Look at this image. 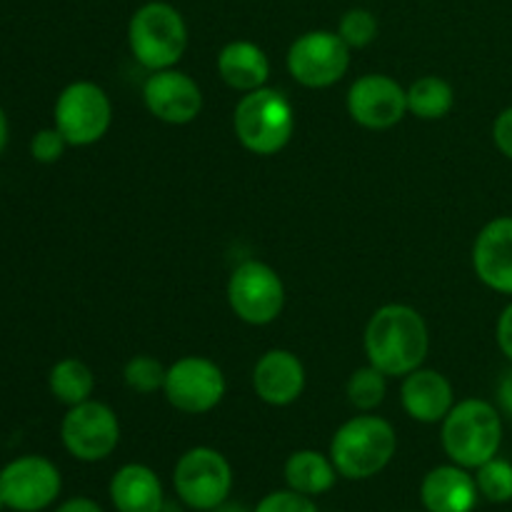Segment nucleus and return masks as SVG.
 I'll list each match as a JSON object with an SVG mask.
<instances>
[{
    "label": "nucleus",
    "instance_id": "nucleus-1",
    "mask_svg": "<svg viewBox=\"0 0 512 512\" xmlns=\"http://www.w3.org/2000/svg\"><path fill=\"white\" fill-rule=\"evenodd\" d=\"M365 355L368 363L388 378H405L423 368L430 350L428 323L415 308L390 303L375 310L365 325Z\"/></svg>",
    "mask_w": 512,
    "mask_h": 512
},
{
    "label": "nucleus",
    "instance_id": "nucleus-2",
    "mask_svg": "<svg viewBox=\"0 0 512 512\" xmlns=\"http://www.w3.org/2000/svg\"><path fill=\"white\" fill-rule=\"evenodd\" d=\"M398 450L395 428L380 415H355L340 425L330 443V460L338 475L348 480H368L388 468Z\"/></svg>",
    "mask_w": 512,
    "mask_h": 512
},
{
    "label": "nucleus",
    "instance_id": "nucleus-3",
    "mask_svg": "<svg viewBox=\"0 0 512 512\" xmlns=\"http://www.w3.org/2000/svg\"><path fill=\"white\" fill-rule=\"evenodd\" d=\"M443 448L460 468H475L493 460L503 443V420L488 400L468 398L453 405L443 420Z\"/></svg>",
    "mask_w": 512,
    "mask_h": 512
},
{
    "label": "nucleus",
    "instance_id": "nucleus-4",
    "mask_svg": "<svg viewBox=\"0 0 512 512\" xmlns=\"http://www.w3.org/2000/svg\"><path fill=\"white\" fill-rule=\"evenodd\" d=\"M128 45L135 63L150 73L175 68L188 48V25L175 5L150 0L130 18Z\"/></svg>",
    "mask_w": 512,
    "mask_h": 512
},
{
    "label": "nucleus",
    "instance_id": "nucleus-5",
    "mask_svg": "<svg viewBox=\"0 0 512 512\" xmlns=\"http://www.w3.org/2000/svg\"><path fill=\"white\" fill-rule=\"evenodd\" d=\"M235 138L255 155H278L295 133V110L275 88L243 93L233 113Z\"/></svg>",
    "mask_w": 512,
    "mask_h": 512
},
{
    "label": "nucleus",
    "instance_id": "nucleus-6",
    "mask_svg": "<svg viewBox=\"0 0 512 512\" xmlns=\"http://www.w3.org/2000/svg\"><path fill=\"white\" fill-rule=\"evenodd\" d=\"M228 303L243 323L258 328L275 323L285 308L283 278L263 260H245L230 273Z\"/></svg>",
    "mask_w": 512,
    "mask_h": 512
},
{
    "label": "nucleus",
    "instance_id": "nucleus-7",
    "mask_svg": "<svg viewBox=\"0 0 512 512\" xmlns=\"http://www.w3.org/2000/svg\"><path fill=\"white\" fill-rule=\"evenodd\" d=\"M288 73L303 88H330L350 68V48L338 30H308L288 50Z\"/></svg>",
    "mask_w": 512,
    "mask_h": 512
},
{
    "label": "nucleus",
    "instance_id": "nucleus-8",
    "mask_svg": "<svg viewBox=\"0 0 512 512\" xmlns=\"http://www.w3.org/2000/svg\"><path fill=\"white\" fill-rule=\"evenodd\" d=\"M113 123V103L98 83L78 80L70 83L55 103V128L68 145H93L103 138Z\"/></svg>",
    "mask_w": 512,
    "mask_h": 512
},
{
    "label": "nucleus",
    "instance_id": "nucleus-9",
    "mask_svg": "<svg viewBox=\"0 0 512 512\" xmlns=\"http://www.w3.org/2000/svg\"><path fill=\"white\" fill-rule=\"evenodd\" d=\"M225 375L215 360L203 355H185L165 375L163 393L175 410L185 415H203L218 408L225 398Z\"/></svg>",
    "mask_w": 512,
    "mask_h": 512
},
{
    "label": "nucleus",
    "instance_id": "nucleus-10",
    "mask_svg": "<svg viewBox=\"0 0 512 512\" xmlns=\"http://www.w3.org/2000/svg\"><path fill=\"white\" fill-rule=\"evenodd\" d=\"M178 498L193 510H213L225 503L233 488V470L223 453L193 448L178 460L173 473Z\"/></svg>",
    "mask_w": 512,
    "mask_h": 512
},
{
    "label": "nucleus",
    "instance_id": "nucleus-11",
    "mask_svg": "<svg viewBox=\"0 0 512 512\" xmlns=\"http://www.w3.org/2000/svg\"><path fill=\"white\" fill-rule=\"evenodd\" d=\"M60 438L73 458L98 463L113 455L120 443V423L113 408L98 400L73 405L60 425Z\"/></svg>",
    "mask_w": 512,
    "mask_h": 512
},
{
    "label": "nucleus",
    "instance_id": "nucleus-12",
    "mask_svg": "<svg viewBox=\"0 0 512 512\" xmlns=\"http://www.w3.org/2000/svg\"><path fill=\"white\" fill-rule=\"evenodd\" d=\"M348 115L368 130H390L408 115V88L385 73L360 75L348 90Z\"/></svg>",
    "mask_w": 512,
    "mask_h": 512
},
{
    "label": "nucleus",
    "instance_id": "nucleus-13",
    "mask_svg": "<svg viewBox=\"0 0 512 512\" xmlns=\"http://www.w3.org/2000/svg\"><path fill=\"white\" fill-rule=\"evenodd\" d=\"M60 493V473L50 460L28 455L13 460L0 473V495L10 510L38 512L48 508Z\"/></svg>",
    "mask_w": 512,
    "mask_h": 512
},
{
    "label": "nucleus",
    "instance_id": "nucleus-14",
    "mask_svg": "<svg viewBox=\"0 0 512 512\" xmlns=\"http://www.w3.org/2000/svg\"><path fill=\"white\" fill-rule=\"evenodd\" d=\"M143 103L163 123L188 125L203 110V90L183 70H155L143 83Z\"/></svg>",
    "mask_w": 512,
    "mask_h": 512
},
{
    "label": "nucleus",
    "instance_id": "nucleus-15",
    "mask_svg": "<svg viewBox=\"0 0 512 512\" xmlns=\"http://www.w3.org/2000/svg\"><path fill=\"white\" fill-rule=\"evenodd\" d=\"M253 390L265 405L288 408L305 390V365L293 350L273 348L253 368Z\"/></svg>",
    "mask_w": 512,
    "mask_h": 512
},
{
    "label": "nucleus",
    "instance_id": "nucleus-16",
    "mask_svg": "<svg viewBox=\"0 0 512 512\" xmlns=\"http://www.w3.org/2000/svg\"><path fill=\"white\" fill-rule=\"evenodd\" d=\"M475 275L490 290L512 295V215L490 220L473 245Z\"/></svg>",
    "mask_w": 512,
    "mask_h": 512
},
{
    "label": "nucleus",
    "instance_id": "nucleus-17",
    "mask_svg": "<svg viewBox=\"0 0 512 512\" xmlns=\"http://www.w3.org/2000/svg\"><path fill=\"white\" fill-rule=\"evenodd\" d=\"M400 403H403L405 413L413 420H418V423H443L445 415L455 405L453 385L438 370L418 368L403 378V385H400Z\"/></svg>",
    "mask_w": 512,
    "mask_h": 512
},
{
    "label": "nucleus",
    "instance_id": "nucleus-18",
    "mask_svg": "<svg viewBox=\"0 0 512 512\" xmlns=\"http://www.w3.org/2000/svg\"><path fill=\"white\" fill-rule=\"evenodd\" d=\"M478 493V483L468 468L455 463L430 470L420 488V498L428 512H473Z\"/></svg>",
    "mask_w": 512,
    "mask_h": 512
},
{
    "label": "nucleus",
    "instance_id": "nucleus-19",
    "mask_svg": "<svg viewBox=\"0 0 512 512\" xmlns=\"http://www.w3.org/2000/svg\"><path fill=\"white\" fill-rule=\"evenodd\" d=\"M218 75L228 88L253 93L270 80V58L253 40H230L218 55Z\"/></svg>",
    "mask_w": 512,
    "mask_h": 512
},
{
    "label": "nucleus",
    "instance_id": "nucleus-20",
    "mask_svg": "<svg viewBox=\"0 0 512 512\" xmlns=\"http://www.w3.org/2000/svg\"><path fill=\"white\" fill-rule=\"evenodd\" d=\"M110 500L118 512H163V485L148 465H123L110 480Z\"/></svg>",
    "mask_w": 512,
    "mask_h": 512
},
{
    "label": "nucleus",
    "instance_id": "nucleus-21",
    "mask_svg": "<svg viewBox=\"0 0 512 512\" xmlns=\"http://www.w3.org/2000/svg\"><path fill=\"white\" fill-rule=\"evenodd\" d=\"M335 478H338V470L333 460L318 450H298L285 463V483L290 485V490L308 498L328 493L335 485Z\"/></svg>",
    "mask_w": 512,
    "mask_h": 512
},
{
    "label": "nucleus",
    "instance_id": "nucleus-22",
    "mask_svg": "<svg viewBox=\"0 0 512 512\" xmlns=\"http://www.w3.org/2000/svg\"><path fill=\"white\" fill-rule=\"evenodd\" d=\"M453 105V85L438 75H423L408 88V113L420 120H443Z\"/></svg>",
    "mask_w": 512,
    "mask_h": 512
},
{
    "label": "nucleus",
    "instance_id": "nucleus-23",
    "mask_svg": "<svg viewBox=\"0 0 512 512\" xmlns=\"http://www.w3.org/2000/svg\"><path fill=\"white\" fill-rule=\"evenodd\" d=\"M95 390V375L83 360L65 358L50 370V393L63 405H80L90 400Z\"/></svg>",
    "mask_w": 512,
    "mask_h": 512
},
{
    "label": "nucleus",
    "instance_id": "nucleus-24",
    "mask_svg": "<svg viewBox=\"0 0 512 512\" xmlns=\"http://www.w3.org/2000/svg\"><path fill=\"white\" fill-rule=\"evenodd\" d=\"M345 393H348L350 405L355 410L373 413L375 408L383 405L385 395H388V375L375 368V365H363V368L353 370L348 385H345Z\"/></svg>",
    "mask_w": 512,
    "mask_h": 512
},
{
    "label": "nucleus",
    "instance_id": "nucleus-25",
    "mask_svg": "<svg viewBox=\"0 0 512 512\" xmlns=\"http://www.w3.org/2000/svg\"><path fill=\"white\" fill-rule=\"evenodd\" d=\"M168 368L153 355H133L123 368V380L133 393L153 395L163 390Z\"/></svg>",
    "mask_w": 512,
    "mask_h": 512
},
{
    "label": "nucleus",
    "instance_id": "nucleus-26",
    "mask_svg": "<svg viewBox=\"0 0 512 512\" xmlns=\"http://www.w3.org/2000/svg\"><path fill=\"white\" fill-rule=\"evenodd\" d=\"M475 483H478L480 495L490 503H508L512 500V463L495 455L493 460L480 465Z\"/></svg>",
    "mask_w": 512,
    "mask_h": 512
},
{
    "label": "nucleus",
    "instance_id": "nucleus-27",
    "mask_svg": "<svg viewBox=\"0 0 512 512\" xmlns=\"http://www.w3.org/2000/svg\"><path fill=\"white\" fill-rule=\"evenodd\" d=\"M338 35L345 40L350 50L368 48L378 38V18L368 8H350L340 18Z\"/></svg>",
    "mask_w": 512,
    "mask_h": 512
},
{
    "label": "nucleus",
    "instance_id": "nucleus-28",
    "mask_svg": "<svg viewBox=\"0 0 512 512\" xmlns=\"http://www.w3.org/2000/svg\"><path fill=\"white\" fill-rule=\"evenodd\" d=\"M255 512H318V508L308 495L295 493V490H278L260 500Z\"/></svg>",
    "mask_w": 512,
    "mask_h": 512
},
{
    "label": "nucleus",
    "instance_id": "nucleus-29",
    "mask_svg": "<svg viewBox=\"0 0 512 512\" xmlns=\"http://www.w3.org/2000/svg\"><path fill=\"white\" fill-rule=\"evenodd\" d=\"M65 148H68V140L63 138L58 128H45L40 133H35L30 150H33V158L38 163H55V160L63 158Z\"/></svg>",
    "mask_w": 512,
    "mask_h": 512
},
{
    "label": "nucleus",
    "instance_id": "nucleus-30",
    "mask_svg": "<svg viewBox=\"0 0 512 512\" xmlns=\"http://www.w3.org/2000/svg\"><path fill=\"white\" fill-rule=\"evenodd\" d=\"M493 140L500 153L512 160V108H505L493 123Z\"/></svg>",
    "mask_w": 512,
    "mask_h": 512
},
{
    "label": "nucleus",
    "instance_id": "nucleus-31",
    "mask_svg": "<svg viewBox=\"0 0 512 512\" xmlns=\"http://www.w3.org/2000/svg\"><path fill=\"white\" fill-rule=\"evenodd\" d=\"M495 335H498V345L500 350H503V355L512 363V303L498 318V330H495Z\"/></svg>",
    "mask_w": 512,
    "mask_h": 512
},
{
    "label": "nucleus",
    "instance_id": "nucleus-32",
    "mask_svg": "<svg viewBox=\"0 0 512 512\" xmlns=\"http://www.w3.org/2000/svg\"><path fill=\"white\" fill-rule=\"evenodd\" d=\"M498 403H500V410H503L505 415H510V418H512V368L503 375V378H500Z\"/></svg>",
    "mask_w": 512,
    "mask_h": 512
},
{
    "label": "nucleus",
    "instance_id": "nucleus-33",
    "mask_svg": "<svg viewBox=\"0 0 512 512\" xmlns=\"http://www.w3.org/2000/svg\"><path fill=\"white\" fill-rule=\"evenodd\" d=\"M55 512H103V508L88 498H75V500H68L65 505H60Z\"/></svg>",
    "mask_w": 512,
    "mask_h": 512
},
{
    "label": "nucleus",
    "instance_id": "nucleus-34",
    "mask_svg": "<svg viewBox=\"0 0 512 512\" xmlns=\"http://www.w3.org/2000/svg\"><path fill=\"white\" fill-rule=\"evenodd\" d=\"M210 512H248L243 508V505H238V503H228V500H225V503H220L218 508H213Z\"/></svg>",
    "mask_w": 512,
    "mask_h": 512
},
{
    "label": "nucleus",
    "instance_id": "nucleus-35",
    "mask_svg": "<svg viewBox=\"0 0 512 512\" xmlns=\"http://www.w3.org/2000/svg\"><path fill=\"white\" fill-rule=\"evenodd\" d=\"M5 140H8V123H5V115L0 110V150L5 148Z\"/></svg>",
    "mask_w": 512,
    "mask_h": 512
},
{
    "label": "nucleus",
    "instance_id": "nucleus-36",
    "mask_svg": "<svg viewBox=\"0 0 512 512\" xmlns=\"http://www.w3.org/2000/svg\"><path fill=\"white\" fill-rule=\"evenodd\" d=\"M5 508V500H3V495H0V510Z\"/></svg>",
    "mask_w": 512,
    "mask_h": 512
}]
</instances>
